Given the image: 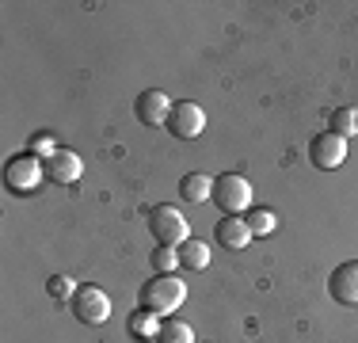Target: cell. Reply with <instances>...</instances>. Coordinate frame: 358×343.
Masks as SVG:
<instances>
[{
    "label": "cell",
    "mask_w": 358,
    "mask_h": 343,
    "mask_svg": "<svg viewBox=\"0 0 358 343\" xmlns=\"http://www.w3.org/2000/svg\"><path fill=\"white\" fill-rule=\"evenodd\" d=\"M157 343H194V328L187 321H179V316H168V321L160 324Z\"/></svg>",
    "instance_id": "cell-15"
},
{
    "label": "cell",
    "mask_w": 358,
    "mask_h": 343,
    "mask_svg": "<svg viewBox=\"0 0 358 343\" xmlns=\"http://www.w3.org/2000/svg\"><path fill=\"white\" fill-rule=\"evenodd\" d=\"M328 130L336 134V137H355L358 134V111L351 107H339V111H331V118H328Z\"/></svg>",
    "instance_id": "cell-16"
},
{
    "label": "cell",
    "mask_w": 358,
    "mask_h": 343,
    "mask_svg": "<svg viewBox=\"0 0 358 343\" xmlns=\"http://www.w3.org/2000/svg\"><path fill=\"white\" fill-rule=\"evenodd\" d=\"M42 172H46V179H50V183L69 187V183H76V179H80L84 164H80V157H76L73 149H57L54 157H46V160H42Z\"/></svg>",
    "instance_id": "cell-10"
},
{
    "label": "cell",
    "mask_w": 358,
    "mask_h": 343,
    "mask_svg": "<svg viewBox=\"0 0 358 343\" xmlns=\"http://www.w3.org/2000/svg\"><path fill=\"white\" fill-rule=\"evenodd\" d=\"M46 290H50V298H57V302H73L76 282L69 279V274H54V279L46 282Z\"/></svg>",
    "instance_id": "cell-19"
},
{
    "label": "cell",
    "mask_w": 358,
    "mask_h": 343,
    "mask_svg": "<svg viewBox=\"0 0 358 343\" xmlns=\"http://www.w3.org/2000/svg\"><path fill=\"white\" fill-rule=\"evenodd\" d=\"M179 263H183L187 271H206V263H210V248L202 244V240H183L179 244Z\"/></svg>",
    "instance_id": "cell-13"
},
{
    "label": "cell",
    "mask_w": 358,
    "mask_h": 343,
    "mask_svg": "<svg viewBox=\"0 0 358 343\" xmlns=\"http://www.w3.org/2000/svg\"><path fill=\"white\" fill-rule=\"evenodd\" d=\"M187 302V282L179 274H152L141 286V309L152 316H172L179 305Z\"/></svg>",
    "instance_id": "cell-1"
},
{
    "label": "cell",
    "mask_w": 358,
    "mask_h": 343,
    "mask_svg": "<svg viewBox=\"0 0 358 343\" xmlns=\"http://www.w3.org/2000/svg\"><path fill=\"white\" fill-rule=\"evenodd\" d=\"M214 237H217L221 248H229V252H241V248H248L252 229H248V221H244V218H221L217 229H214Z\"/></svg>",
    "instance_id": "cell-11"
},
{
    "label": "cell",
    "mask_w": 358,
    "mask_h": 343,
    "mask_svg": "<svg viewBox=\"0 0 358 343\" xmlns=\"http://www.w3.org/2000/svg\"><path fill=\"white\" fill-rule=\"evenodd\" d=\"M244 221H248L252 237H267V233H275L278 214L275 210H248V214H244Z\"/></svg>",
    "instance_id": "cell-17"
},
{
    "label": "cell",
    "mask_w": 358,
    "mask_h": 343,
    "mask_svg": "<svg viewBox=\"0 0 358 343\" xmlns=\"http://www.w3.org/2000/svg\"><path fill=\"white\" fill-rule=\"evenodd\" d=\"M328 294L336 298L339 305H358V260L339 263V267L328 274Z\"/></svg>",
    "instance_id": "cell-9"
},
{
    "label": "cell",
    "mask_w": 358,
    "mask_h": 343,
    "mask_svg": "<svg viewBox=\"0 0 358 343\" xmlns=\"http://www.w3.org/2000/svg\"><path fill=\"white\" fill-rule=\"evenodd\" d=\"M160 316H152V313H145V309H138V313H130V321H126V332H130L134 340H157L160 336Z\"/></svg>",
    "instance_id": "cell-14"
},
{
    "label": "cell",
    "mask_w": 358,
    "mask_h": 343,
    "mask_svg": "<svg viewBox=\"0 0 358 343\" xmlns=\"http://www.w3.org/2000/svg\"><path fill=\"white\" fill-rule=\"evenodd\" d=\"M176 103L164 96L160 88H149L134 99V115H138L141 126H168V115H172Z\"/></svg>",
    "instance_id": "cell-7"
},
{
    "label": "cell",
    "mask_w": 358,
    "mask_h": 343,
    "mask_svg": "<svg viewBox=\"0 0 358 343\" xmlns=\"http://www.w3.org/2000/svg\"><path fill=\"white\" fill-rule=\"evenodd\" d=\"M149 263H152V271H157V274H176L179 252H176V248H168V244H157V252L149 255Z\"/></svg>",
    "instance_id": "cell-18"
},
{
    "label": "cell",
    "mask_w": 358,
    "mask_h": 343,
    "mask_svg": "<svg viewBox=\"0 0 358 343\" xmlns=\"http://www.w3.org/2000/svg\"><path fill=\"white\" fill-rule=\"evenodd\" d=\"M27 153H35L38 160H46V157H54V153H57V145H54V137H50L46 130H38V134H31Z\"/></svg>",
    "instance_id": "cell-20"
},
{
    "label": "cell",
    "mask_w": 358,
    "mask_h": 343,
    "mask_svg": "<svg viewBox=\"0 0 358 343\" xmlns=\"http://www.w3.org/2000/svg\"><path fill=\"white\" fill-rule=\"evenodd\" d=\"M149 233L157 237V244H168V248H179L183 240H191V225H187L183 210H176L172 202H160L149 210Z\"/></svg>",
    "instance_id": "cell-3"
},
{
    "label": "cell",
    "mask_w": 358,
    "mask_h": 343,
    "mask_svg": "<svg viewBox=\"0 0 358 343\" xmlns=\"http://www.w3.org/2000/svg\"><path fill=\"white\" fill-rule=\"evenodd\" d=\"M210 195H214V179H210L206 172H187V176L179 179V199L183 202H206Z\"/></svg>",
    "instance_id": "cell-12"
},
{
    "label": "cell",
    "mask_w": 358,
    "mask_h": 343,
    "mask_svg": "<svg viewBox=\"0 0 358 343\" xmlns=\"http://www.w3.org/2000/svg\"><path fill=\"white\" fill-rule=\"evenodd\" d=\"M214 206L225 218H241V214H248L252 206V183L244 176H236V172H221L214 179Z\"/></svg>",
    "instance_id": "cell-2"
},
{
    "label": "cell",
    "mask_w": 358,
    "mask_h": 343,
    "mask_svg": "<svg viewBox=\"0 0 358 343\" xmlns=\"http://www.w3.org/2000/svg\"><path fill=\"white\" fill-rule=\"evenodd\" d=\"M69 309H73V316L80 324H103L110 316V298L99 286H76Z\"/></svg>",
    "instance_id": "cell-5"
},
{
    "label": "cell",
    "mask_w": 358,
    "mask_h": 343,
    "mask_svg": "<svg viewBox=\"0 0 358 343\" xmlns=\"http://www.w3.org/2000/svg\"><path fill=\"white\" fill-rule=\"evenodd\" d=\"M42 179H46V172H42V160L35 157V153H15V157H8V164H4V187L12 195L35 191Z\"/></svg>",
    "instance_id": "cell-4"
},
{
    "label": "cell",
    "mask_w": 358,
    "mask_h": 343,
    "mask_svg": "<svg viewBox=\"0 0 358 343\" xmlns=\"http://www.w3.org/2000/svg\"><path fill=\"white\" fill-rule=\"evenodd\" d=\"M168 130H172L176 137H183V141H191V137H199L202 130H206V115H202L199 103L183 99L172 107V115H168Z\"/></svg>",
    "instance_id": "cell-8"
},
{
    "label": "cell",
    "mask_w": 358,
    "mask_h": 343,
    "mask_svg": "<svg viewBox=\"0 0 358 343\" xmlns=\"http://www.w3.org/2000/svg\"><path fill=\"white\" fill-rule=\"evenodd\" d=\"M309 160H313V168H320V172L339 168L347 160V141H343V137H336L331 130H324V134H317L309 141Z\"/></svg>",
    "instance_id": "cell-6"
}]
</instances>
